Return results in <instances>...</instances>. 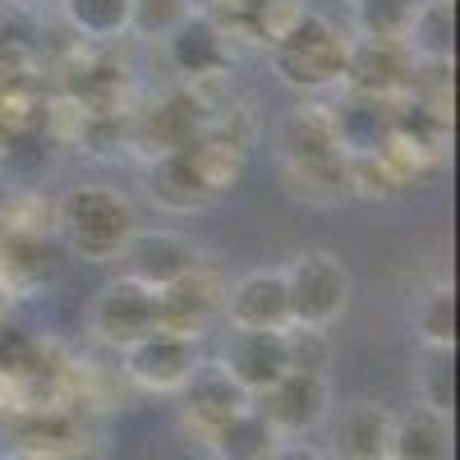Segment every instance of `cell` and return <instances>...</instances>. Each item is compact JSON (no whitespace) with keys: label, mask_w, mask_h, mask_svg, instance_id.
Here are the masks:
<instances>
[{"label":"cell","mask_w":460,"mask_h":460,"mask_svg":"<svg viewBox=\"0 0 460 460\" xmlns=\"http://www.w3.org/2000/svg\"><path fill=\"white\" fill-rule=\"evenodd\" d=\"M244 171H249V147L221 129H203L171 152H157L147 162L143 189L157 203V212L184 217V212H203L217 199H226L244 180Z\"/></svg>","instance_id":"cell-1"},{"label":"cell","mask_w":460,"mask_h":460,"mask_svg":"<svg viewBox=\"0 0 460 460\" xmlns=\"http://www.w3.org/2000/svg\"><path fill=\"white\" fill-rule=\"evenodd\" d=\"M277 157L290 180V189L309 203H336L350 199V157L336 138L332 102L327 97H304L277 120Z\"/></svg>","instance_id":"cell-2"},{"label":"cell","mask_w":460,"mask_h":460,"mask_svg":"<svg viewBox=\"0 0 460 460\" xmlns=\"http://www.w3.org/2000/svg\"><path fill=\"white\" fill-rule=\"evenodd\" d=\"M56 235L84 262H115L143 226L134 199L115 184H69L51 208Z\"/></svg>","instance_id":"cell-3"},{"label":"cell","mask_w":460,"mask_h":460,"mask_svg":"<svg viewBox=\"0 0 460 460\" xmlns=\"http://www.w3.org/2000/svg\"><path fill=\"white\" fill-rule=\"evenodd\" d=\"M350 28H341L323 10H304L299 23L267 51L277 84L299 97H327L345 84V60H350Z\"/></svg>","instance_id":"cell-4"},{"label":"cell","mask_w":460,"mask_h":460,"mask_svg":"<svg viewBox=\"0 0 460 460\" xmlns=\"http://www.w3.org/2000/svg\"><path fill=\"white\" fill-rule=\"evenodd\" d=\"M286 295H290V327H336L355 304V272L336 249L309 244L286 267Z\"/></svg>","instance_id":"cell-5"},{"label":"cell","mask_w":460,"mask_h":460,"mask_svg":"<svg viewBox=\"0 0 460 460\" xmlns=\"http://www.w3.org/2000/svg\"><path fill=\"white\" fill-rule=\"evenodd\" d=\"M162 327V299H157V290H147V286H138L134 277H115V281H106L97 295H93V304H88V332H93V341H102V345H111V350H129L134 341H143L147 332H157Z\"/></svg>","instance_id":"cell-6"},{"label":"cell","mask_w":460,"mask_h":460,"mask_svg":"<svg viewBox=\"0 0 460 460\" xmlns=\"http://www.w3.org/2000/svg\"><path fill=\"white\" fill-rule=\"evenodd\" d=\"M203 364H208L203 336L171 332V327L147 332L143 341H134L125 350V377L134 382V387L157 392V396H175Z\"/></svg>","instance_id":"cell-7"},{"label":"cell","mask_w":460,"mask_h":460,"mask_svg":"<svg viewBox=\"0 0 460 460\" xmlns=\"http://www.w3.org/2000/svg\"><path fill=\"white\" fill-rule=\"evenodd\" d=\"M162 56L171 74L184 88L217 84L230 74V32L208 14V10H189L166 37H162Z\"/></svg>","instance_id":"cell-8"},{"label":"cell","mask_w":460,"mask_h":460,"mask_svg":"<svg viewBox=\"0 0 460 460\" xmlns=\"http://www.w3.org/2000/svg\"><path fill=\"white\" fill-rule=\"evenodd\" d=\"M120 262V272L134 277L138 286L147 290H166L175 286L180 277L199 272L208 262V253L184 235V230H171V226H138L134 240L125 244V253L115 258Z\"/></svg>","instance_id":"cell-9"},{"label":"cell","mask_w":460,"mask_h":460,"mask_svg":"<svg viewBox=\"0 0 460 460\" xmlns=\"http://www.w3.org/2000/svg\"><path fill=\"white\" fill-rule=\"evenodd\" d=\"M253 405L281 438H304L332 419V382L327 373L286 368L272 387L253 396Z\"/></svg>","instance_id":"cell-10"},{"label":"cell","mask_w":460,"mask_h":460,"mask_svg":"<svg viewBox=\"0 0 460 460\" xmlns=\"http://www.w3.org/2000/svg\"><path fill=\"white\" fill-rule=\"evenodd\" d=\"M221 318L235 332H281L290 327V295L281 267H253V272L226 281Z\"/></svg>","instance_id":"cell-11"},{"label":"cell","mask_w":460,"mask_h":460,"mask_svg":"<svg viewBox=\"0 0 460 460\" xmlns=\"http://www.w3.org/2000/svg\"><path fill=\"white\" fill-rule=\"evenodd\" d=\"M355 37V32H350ZM414 79V56L401 42H382V37H355L350 60H345V93H368V97H387L401 102Z\"/></svg>","instance_id":"cell-12"},{"label":"cell","mask_w":460,"mask_h":460,"mask_svg":"<svg viewBox=\"0 0 460 460\" xmlns=\"http://www.w3.org/2000/svg\"><path fill=\"white\" fill-rule=\"evenodd\" d=\"M217 364L230 373L240 392H249V401L258 392H267L272 382L290 368V345H286V327L281 332H235L221 341V355Z\"/></svg>","instance_id":"cell-13"},{"label":"cell","mask_w":460,"mask_h":460,"mask_svg":"<svg viewBox=\"0 0 460 460\" xmlns=\"http://www.w3.org/2000/svg\"><path fill=\"white\" fill-rule=\"evenodd\" d=\"M221 295H226V281L212 272V262H203L199 272H189L175 286L157 290V299H162V327L203 336L208 323L221 318Z\"/></svg>","instance_id":"cell-14"},{"label":"cell","mask_w":460,"mask_h":460,"mask_svg":"<svg viewBox=\"0 0 460 460\" xmlns=\"http://www.w3.org/2000/svg\"><path fill=\"white\" fill-rule=\"evenodd\" d=\"M392 111L396 102L387 97H368V93H345L341 102H332V120H336V138L345 147V157H377L392 138Z\"/></svg>","instance_id":"cell-15"},{"label":"cell","mask_w":460,"mask_h":460,"mask_svg":"<svg viewBox=\"0 0 460 460\" xmlns=\"http://www.w3.org/2000/svg\"><path fill=\"white\" fill-rule=\"evenodd\" d=\"M309 10V0H226L221 14L208 10L230 37H244L258 51H272L281 37L299 23V14Z\"/></svg>","instance_id":"cell-16"},{"label":"cell","mask_w":460,"mask_h":460,"mask_svg":"<svg viewBox=\"0 0 460 460\" xmlns=\"http://www.w3.org/2000/svg\"><path fill=\"white\" fill-rule=\"evenodd\" d=\"M175 396H180L184 419H189V424H194L203 438H208L217 424H226L230 414H240V410L249 405V392H240L221 364H203Z\"/></svg>","instance_id":"cell-17"},{"label":"cell","mask_w":460,"mask_h":460,"mask_svg":"<svg viewBox=\"0 0 460 460\" xmlns=\"http://www.w3.org/2000/svg\"><path fill=\"white\" fill-rule=\"evenodd\" d=\"M387 460H451V414L414 401L392 414Z\"/></svg>","instance_id":"cell-18"},{"label":"cell","mask_w":460,"mask_h":460,"mask_svg":"<svg viewBox=\"0 0 460 460\" xmlns=\"http://www.w3.org/2000/svg\"><path fill=\"white\" fill-rule=\"evenodd\" d=\"M392 410L377 401L345 405L332 429V460H387Z\"/></svg>","instance_id":"cell-19"},{"label":"cell","mask_w":460,"mask_h":460,"mask_svg":"<svg viewBox=\"0 0 460 460\" xmlns=\"http://www.w3.org/2000/svg\"><path fill=\"white\" fill-rule=\"evenodd\" d=\"M401 47L414 56V65H451L456 56V0H419Z\"/></svg>","instance_id":"cell-20"},{"label":"cell","mask_w":460,"mask_h":460,"mask_svg":"<svg viewBox=\"0 0 460 460\" xmlns=\"http://www.w3.org/2000/svg\"><path fill=\"white\" fill-rule=\"evenodd\" d=\"M281 442H286V438L258 414L253 401H249L240 414H230L226 424H217V429L208 433V447H212L217 460H267Z\"/></svg>","instance_id":"cell-21"},{"label":"cell","mask_w":460,"mask_h":460,"mask_svg":"<svg viewBox=\"0 0 460 460\" xmlns=\"http://www.w3.org/2000/svg\"><path fill=\"white\" fill-rule=\"evenodd\" d=\"M65 23L84 42H120L134 23V0H56Z\"/></svg>","instance_id":"cell-22"},{"label":"cell","mask_w":460,"mask_h":460,"mask_svg":"<svg viewBox=\"0 0 460 460\" xmlns=\"http://www.w3.org/2000/svg\"><path fill=\"white\" fill-rule=\"evenodd\" d=\"M414 396L433 410H442V414L456 410V345H424V350H419Z\"/></svg>","instance_id":"cell-23"},{"label":"cell","mask_w":460,"mask_h":460,"mask_svg":"<svg viewBox=\"0 0 460 460\" xmlns=\"http://www.w3.org/2000/svg\"><path fill=\"white\" fill-rule=\"evenodd\" d=\"M414 336L419 345H456V290L438 281L433 290L419 295L414 304Z\"/></svg>","instance_id":"cell-24"},{"label":"cell","mask_w":460,"mask_h":460,"mask_svg":"<svg viewBox=\"0 0 460 460\" xmlns=\"http://www.w3.org/2000/svg\"><path fill=\"white\" fill-rule=\"evenodd\" d=\"M419 0H350V32L355 37H382V42H401Z\"/></svg>","instance_id":"cell-25"},{"label":"cell","mask_w":460,"mask_h":460,"mask_svg":"<svg viewBox=\"0 0 460 460\" xmlns=\"http://www.w3.org/2000/svg\"><path fill=\"white\" fill-rule=\"evenodd\" d=\"M189 10H199L194 0H134V23H129V32L143 37V42H162V37H166Z\"/></svg>","instance_id":"cell-26"},{"label":"cell","mask_w":460,"mask_h":460,"mask_svg":"<svg viewBox=\"0 0 460 460\" xmlns=\"http://www.w3.org/2000/svg\"><path fill=\"white\" fill-rule=\"evenodd\" d=\"M286 345H290V368L327 373V364H332L327 332H318V327H286Z\"/></svg>","instance_id":"cell-27"},{"label":"cell","mask_w":460,"mask_h":460,"mask_svg":"<svg viewBox=\"0 0 460 460\" xmlns=\"http://www.w3.org/2000/svg\"><path fill=\"white\" fill-rule=\"evenodd\" d=\"M267 460H332V456H327V451H318V447H309V442H290V438H286V442H281L272 456H267Z\"/></svg>","instance_id":"cell-28"}]
</instances>
